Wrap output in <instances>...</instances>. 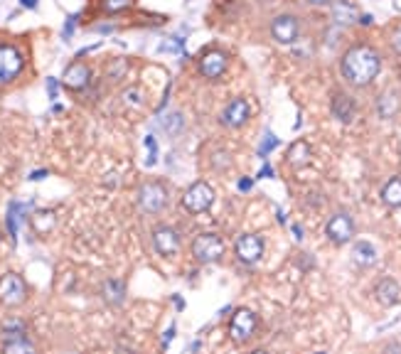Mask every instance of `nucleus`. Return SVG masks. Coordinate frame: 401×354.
<instances>
[{
  "mask_svg": "<svg viewBox=\"0 0 401 354\" xmlns=\"http://www.w3.org/2000/svg\"><path fill=\"white\" fill-rule=\"evenodd\" d=\"M379 69H382V57H379L377 49L367 47V44H357V47L347 49L343 57V77L354 87L372 84Z\"/></svg>",
  "mask_w": 401,
  "mask_h": 354,
  "instance_id": "1",
  "label": "nucleus"
},
{
  "mask_svg": "<svg viewBox=\"0 0 401 354\" xmlns=\"http://www.w3.org/2000/svg\"><path fill=\"white\" fill-rule=\"evenodd\" d=\"M3 354H37L20 320H8L3 325Z\"/></svg>",
  "mask_w": 401,
  "mask_h": 354,
  "instance_id": "2",
  "label": "nucleus"
},
{
  "mask_svg": "<svg viewBox=\"0 0 401 354\" xmlns=\"http://www.w3.org/2000/svg\"><path fill=\"white\" fill-rule=\"evenodd\" d=\"M259 330V317L254 310L249 308H239L232 315V322H229V337H232L234 345H247Z\"/></svg>",
  "mask_w": 401,
  "mask_h": 354,
  "instance_id": "3",
  "label": "nucleus"
},
{
  "mask_svg": "<svg viewBox=\"0 0 401 354\" xmlns=\"http://www.w3.org/2000/svg\"><path fill=\"white\" fill-rule=\"evenodd\" d=\"M138 204L143 212L160 214L168 207V187L163 182H145L138 189Z\"/></svg>",
  "mask_w": 401,
  "mask_h": 354,
  "instance_id": "4",
  "label": "nucleus"
},
{
  "mask_svg": "<svg viewBox=\"0 0 401 354\" xmlns=\"http://www.w3.org/2000/svg\"><path fill=\"white\" fill-rule=\"evenodd\" d=\"M214 204V189L207 182H195L192 187L185 189L183 194V207L190 214H202Z\"/></svg>",
  "mask_w": 401,
  "mask_h": 354,
  "instance_id": "5",
  "label": "nucleus"
},
{
  "mask_svg": "<svg viewBox=\"0 0 401 354\" xmlns=\"http://www.w3.org/2000/svg\"><path fill=\"white\" fill-rule=\"evenodd\" d=\"M192 256L199 263H217L224 256V241L217 234H199L192 241Z\"/></svg>",
  "mask_w": 401,
  "mask_h": 354,
  "instance_id": "6",
  "label": "nucleus"
},
{
  "mask_svg": "<svg viewBox=\"0 0 401 354\" xmlns=\"http://www.w3.org/2000/svg\"><path fill=\"white\" fill-rule=\"evenodd\" d=\"M27 298V286L18 273H5L0 278V303L5 308H18Z\"/></svg>",
  "mask_w": 401,
  "mask_h": 354,
  "instance_id": "7",
  "label": "nucleus"
},
{
  "mask_svg": "<svg viewBox=\"0 0 401 354\" xmlns=\"http://www.w3.org/2000/svg\"><path fill=\"white\" fill-rule=\"evenodd\" d=\"M325 234H328V239L335 244V246H345V244H350L354 239L352 217L345 214V212L333 214V217L328 219V224H325Z\"/></svg>",
  "mask_w": 401,
  "mask_h": 354,
  "instance_id": "8",
  "label": "nucleus"
},
{
  "mask_svg": "<svg viewBox=\"0 0 401 354\" xmlns=\"http://www.w3.org/2000/svg\"><path fill=\"white\" fill-rule=\"evenodd\" d=\"M23 72V54L13 44H0V84L13 82Z\"/></svg>",
  "mask_w": 401,
  "mask_h": 354,
  "instance_id": "9",
  "label": "nucleus"
},
{
  "mask_svg": "<svg viewBox=\"0 0 401 354\" xmlns=\"http://www.w3.org/2000/svg\"><path fill=\"white\" fill-rule=\"evenodd\" d=\"M234 253H237V258L242 263H257L259 258L264 256V241L261 236H257V234H242V236L237 239V244H234Z\"/></svg>",
  "mask_w": 401,
  "mask_h": 354,
  "instance_id": "10",
  "label": "nucleus"
},
{
  "mask_svg": "<svg viewBox=\"0 0 401 354\" xmlns=\"http://www.w3.org/2000/svg\"><path fill=\"white\" fill-rule=\"evenodd\" d=\"M229 67V57L222 52V49H209L199 57V74L207 79H219L224 77Z\"/></svg>",
  "mask_w": 401,
  "mask_h": 354,
  "instance_id": "11",
  "label": "nucleus"
},
{
  "mask_svg": "<svg viewBox=\"0 0 401 354\" xmlns=\"http://www.w3.org/2000/svg\"><path fill=\"white\" fill-rule=\"evenodd\" d=\"M153 246L160 256H175L180 251V234L170 227H158L153 232Z\"/></svg>",
  "mask_w": 401,
  "mask_h": 354,
  "instance_id": "12",
  "label": "nucleus"
},
{
  "mask_svg": "<svg viewBox=\"0 0 401 354\" xmlns=\"http://www.w3.org/2000/svg\"><path fill=\"white\" fill-rule=\"evenodd\" d=\"M271 34H273L276 42L280 44H290L298 37V20L293 15H278V18L271 23Z\"/></svg>",
  "mask_w": 401,
  "mask_h": 354,
  "instance_id": "13",
  "label": "nucleus"
},
{
  "mask_svg": "<svg viewBox=\"0 0 401 354\" xmlns=\"http://www.w3.org/2000/svg\"><path fill=\"white\" fill-rule=\"evenodd\" d=\"M249 116H252V108H249L247 99H234V101H229V106L224 108L222 123L229 128H242L244 123L249 121Z\"/></svg>",
  "mask_w": 401,
  "mask_h": 354,
  "instance_id": "14",
  "label": "nucleus"
},
{
  "mask_svg": "<svg viewBox=\"0 0 401 354\" xmlns=\"http://www.w3.org/2000/svg\"><path fill=\"white\" fill-rule=\"evenodd\" d=\"M374 298H377V303H379V305H384V308L397 305V303L401 301L399 283L394 281V278H382V281L374 286Z\"/></svg>",
  "mask_w": 401,
  "mask_h": 354,
  "instance_id": "15",
  "label": "nucleus"
},
{
  "mask_svg": "<svg viewBox=\"0 0 401 354\" xmlns=\"http://www.w3.org/2000/svg\"><path fill=\"white\" fill-rule=\"evenodd\" d=\"M89 79H92V72H89L87 64L74 62V64H69V67L64 69L62 82H64V87H67V89H74V91H79V89L87 87Z\"/></svg>",
  "mask_w": 401,
  "mask_h": 354,
  "instance_id": "16",
  "label": "nucleus"
},
{
  "mask_svg": "<svg viewBox=\"0 0 401 354\" xmlns=\"http://www.w3.org/2000/svg\"><path fill=\"white\" fill-rule=\"evenodd\" d=\"M352 261L359 268H372L377 263V248L369 241H354L352 246Z\"/></svg>",
  "mask_w": 401,
  "mask_h": 354,
  "instance_id": "17",
  "label": "nucleus"
},
{
  "mask_svg": "<svg viewBox=\"0 0 401 354\" xmlns=\"http://www.w3.org/2000/svg\"><path fill=\"white\" fill-rule=\"evenodd\" d=\"M354 101L350 96H345V94H335L333 96V113H335V118L338 121H343V123H350L354 118Z\"/></svg>",
  "mask_w": 401,
  "mask_h": 354,
  "instance_id": "18",
  "label": "nucleus"
},
{
  "mask_svg": "<svg viewBox=\"0 0 401 354\" xmlns=\"http://www.w3.org/2000/svg\"><path fill=\"white\" fill-rule=\"evenodd\" d=\"M333 18L338 20L340 25H352L354 20L359 18V13L352 0H338V3L333 5Z\"/></svg>",
  "mask_w": 401,
  "mask_h": 354,
  "instance_id": "19",
  "label": "nucleus"
},
{
  "mask_svg": "<svg viewBox=\"0 0 401 354\" xmlns=\"http://www.w3.org/2000/svg\"><path fill=\"white\" fill-rule=\"evenodd\" d=\"M101 293H104V301H106L109 305H121V303L126 301V286H123L121 281H116V278L104 283Z\"/></svg>",
  "mask_w": 401,
  "mask_h": 354,
  "instance_id": "20",
  "label": "nucleus"
},
{
  "mask_svg": "<svg viewBox=\"0 0 401 354\" xmlns=\"http://www.w3.org/2000/svg\"><path fill=\"white\" fill-rule=\"evenodd\" d=\"M382 202L392 209L401 207V177H392L382 189Z\"/></svg>",
  "mask_w": 401,
  "mask_h": 354,
  "instance_id": "21",
  "label": "nucleus"
},
{
  "mask_svg": "<svg viewBox=\"0 0 401 354\" xmlns=\"http://www.w3.org/2000/svg\"><path fill=\"white\" fill-rule=\"evenodd\" d=\"M288 163L293 167L308 165V163H310V148H308V143H305V141H295L293 146H290V151H288Z\"/></svg>",
  "mask_w": 401,
  "mask_h": 354,
  "instance_id": "22",
  "label": "nucleus"
},
{
  "mask_svg": "<svg viewBox=\"0 0 401 354\" xmlns=\"http://www.w3.org/2000/svg\"><path fill=\"white\" fill-rule=\"evenodd\" d=\"M397 108H399L397 94H384V96L379 99V113H382V118H392L394 113H397Z\"/></svg>",
  "mask_w": 401,
  "mask_h": 354,
  "instance_id": "23",
  "label": "nucleus"
},
{
  "mask_svg": "<svg viewBox=\"0 0 401 354\" xmlns=\"http://www.w3.org/2000/svg\"><path fill=\"white\" fill-rule=\"evenodd\" d=\"M133 0H104V10L106 13H121V10L131 8Z\"/></svg>",
  "mask_w": 401,
  "mask_h": 354,
  "instance_id": "24",
  "label": "nucleus"
},
{
  "mask_svg": "<svg viewBox=\"0 0 401 354\" xmlns=\"http://www.w3.org/2000/svg\"><path fill=\"white\" fill-rule=\"evenodd\" d=\"M276 146H278V138H276L273 133H269V136L264 138V143H261V148H259V153H261V156H266V153L273 151Z\"/></svg>",
  "mask_w": 401,
  "mask_h": 354,
  "instance_id": "25",
  "label": "nucleus"
},
{
  "mask_svg": "<svg viewBox=\"0 0 401 354\" xmlns=\"http://www.w3.org/2000/svg\"><path fill=\"white\" fill-rule=\"evenodd\" d=\"M392 47L401 54V25H397V30L392 32Z\"/></svg>",
  "mask_w": 401,
  "mask_h": 354,
  "instance_id": "26",
  "label": "nucleus"
},
{
  "mask_svg": "<svg viewBox=\"0 0 401 354\" xmlns=\"http://www.w3.org/2000/svg\"><path fill=\"white\" fill-rule=\"evenodd\" d=\"M145 146H148V151H150V158H148V165H153V163H155V141H153V138H145Z\"/></svg>",
  "mask_w": 401,
  "mask_h": 354,
  "instance_id": "27",
  "label": "nucleus"
},
{
  "mask_svg": "<svg viewBox=\"0 0 401 354\" xmlns=\"http://www.w3.org/2000/svg\"><path fill=\"white\" fill-rule=\"evenodd\" d=\"M74 25H77V15H72V18H69V23L64 25V37H69V34L74 32Z\"/></svg>",
  "mask_w": 401,
  "mask_h": 354,
  "instance_id": "28",
  "label": "nucleus"
},
{
  "mask_svg": "<svg viewBox=\"0 0 401 354\" xmlns=\"http://www.w3.org/2000/svg\"><path fill=\"white\" fill-rule=\"evenodd\" d=\"M47 91L49 99H57V79H47Z\"/></svg>",
  "mask_w": 401,
  "mask_h": 354,
  "instance_id": "29",
  "label": "nucleus"
},
{
  "mask_svg": "<svg viewBox=\"0 0 401 354\" xmlns=\"http://www.w3.org/2000/svg\"><path fill=\"white\" fill-rule=\"evenodd\" d=\"M25 8H37V0H20Z\"/></svg>",
  "mask_w": 401,
  "mask_h": 354,
  "instance_id": "30",
  "label": "nucleus"
},
{
  "mask_svg": "<svg viewBox=\"0 0 401 354\" xmlns=\"http://www.w3.org/2000/svg\"><path fill=\"white\" fill-rule=\"evenodd\" d=\"M239 187H242V189H249V187H252V179H242V182H239Z\"/></svg>",
  "mask_w": 401,
  "mask_h": 354,
  "instance_id": "31",
  "label": "nucleus"
},
{
  "mask_svg": "<svg viewBox=\"0 0 401 354\" xmlns=\"http://www.w3.org/2000/svg\"><path fill=\"white\" fill-rule=\"evenodd\" d=\"M42 177H44V172L39 170V172H32V177H30V179H42Z\"/></svg>",
  "mask_w": 401,
  "mask_h": 354,
  "instance_id": "32",
  "label": "nucleus"
},
{
  "mask_svg": "<svg viewBox=\"0 0 401 354\" xmlns=\"http://www.w3.org/2000/svg\"><path fill=\"white\" fill-rule=\"evenodd\" d=\"M308 3H313V5H325V3H330V0H308Z\"/></svg>",
  "mask_w": 401,
  "mask_h": 354,
  "instance_id": "33",
  "label": "nucleus"
},
{
  "mask_svg": "<svg viewBox=\"0 0 401 354\" xmlns=\"http://www.w3.org/2000/svg\"><path fill=\"white\" fill-rule=\"evenodd\" d=\"M394 8H397V10H401V0H394Z\"/></svg>",
  "mask_w": 401,
  "mask_h": 354,
  "instance_id": "34",
  "label": "nucleus"
},
{
  "mask_svg": "<svg viewBox=\"0 0 401 354\" xmlns=\"http://www.w3.org/2000/svg\"><path fill=\"white\" fill-rule=\"evenodd\" d=\"M252 354H269L266 350H257V352H252Z\"/></svg>",
  "mask_w": 401,
  "mask_h": 354,
  "instance_id": "35",
  "label": "nucleus"
}]
</instances>
